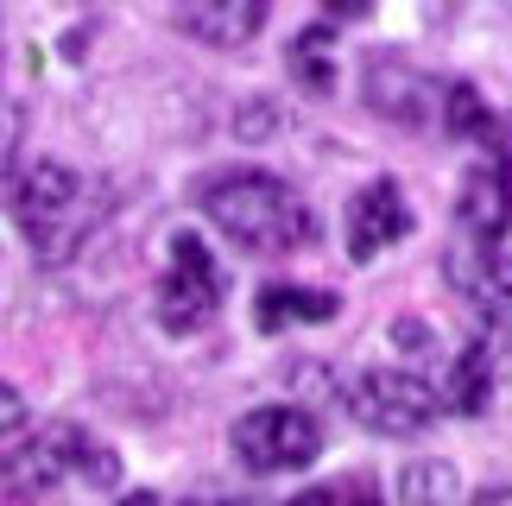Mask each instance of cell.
Listing matches in <instances>:
<instances>
[{
	"label": "cell",
	"instance_id": "obj_11",
	"mask_svg": "<svg viewBox=\"0 0 512 506\" xmlns=\"http://www.w3.org/2000/svg\"><path fill=\"white\" fill-rule=\"evenodd\" d=\"M342 317V298L323 285H266L260 304H253V323L266 329V336H279V329H298V323H336Z\"/></svg>",
	"mask_w": 512,
	"mask_h": 506
},
{
	"label": "cell",
	"instance_id": "obj_13",
	"mask_svg": "<svg viewBox=\"0 0 512 506\" xmlns=\"http://www.w3.org/2000/svg\"><path fill=\"white\" fill-rule=\"evenodd\" d=\"M336 26H323V19H317V26H304V32H291V45H285V70L291 76H298V89H310V95H329V89H336Z\"/></svg>",
	"mask_w": 512,
	"mask_h": 506
},
{
	"label": "cell",
	"instance_id": "obj_20",
	"mask_svg": "<svg viewBox=\"0 0 512 506\" xmlns=\"http://www.w3.org/2000/svg\"><path fill=\"white\" fill-rule=\"evenodd\" d=\"M121 506H159V494H152V488H140V494H127Z\"/></svg>",
	"mask_w": 512,
	"mask_h": 506
},
{
	"label": "cell",
	"instance_id": "obj_1",
	"mask_svg": "<svg viewBox=\"0 0 512 506\" xmlns=\"http://www.w3.org/2000/svg\"><path fill=\"white\" fill-rule=\"evenodd\" d=\"M7 209H13L19 235L32 241L38 260H45V266H64V260H76V253L95 241V228L108 222L114 203H108V184L83 178L76 165H64V159H32V165L13 171Z\"/></svg>",
	"mask_w": 512,
	"mask_h": 506
},
{
	"label": "cell",
	"instance_id": "obj_9",
	"mask_svg": "<svg viewBox=\"0 0 512 506\" xmlns=\"http://www.w3.org/2000/svg\"><path fill=\"white\" fill-rule=\"evenodd\" d=\"M64 481V456H57V424L51 431H13L0 437V506H32Z\"/></svg>",
	"mask_w": 512,
	"mask_h": 506
},
{
	"label": "cell",
	"instance_id": "obj_2",
	"mask_svg": "<svg viewBox=\"0 0 512 506\" xmlns=\"http://www.w3.org/2000/svg\"><path fill=\"white\" fill-rule=\"evenodd\" d=\"M203 216L228 247L241 253H298L317 241V216L310 203L272 171H222V178L203 184Z\"/></svg>",
	"mask_w": 512,
	"mask_h": 506
},
{
	"label": "cell",
	"instance_id": "obj_17",
	"mask_svg": "<svg viewBox=\"0 0 512 506\" xmlns=\"http://www.w3.org/2000/svg\"><path fill=\"white\" fill-rule=\"evenodd\" d=\"M285 506H373L361 488H304V494H291Z\"/></svg>",
	"mask_w": 512,
	"mask_h": 506
},
{
	"label": "cell",
	"instance_id": "obj_3",
	"mask_svg": "<svg viewBox=\"0 0 512 506\" xmlns=\"http://www.w3.org/2000/svg\"><path fill=\"white\" fill-rule=\"evenodd\" d=\"M228 450L247 475H291L323 456V424L304 405H253L234 418Z\"/></svg>",
	"mask_w": 512,
	"mask_h": 506
},
{
	"label": "cell",
	"instance_id": "obj_10",
	"mask_svg": "<svg viewBox=\"0 0 512 506\" xmlns=\"http://www.w3.org/2000/svg\"><path fill=\"white\" fill-rule=\"evenodd\" d=\"M177 26H184V38H196V45L234 51L266 26V0H184V7H177Z\"/></svg>",
	"mask_w": 512,
	"mask_h": 506
},
{
	"label": "cell",
	"instance_id": "obj_14",
	"mask_svg": "<svg viewBox=\"0 0 512 506\" xmlns=\"http://www.w3.org/2000/svg\"><path fill=\"white\" fill-rule=\"evenodd\" d=\"M57 456H64V481H89V488H114L121 481V456L102 437L76 431V424H57Z\"/></svg>",
	"mask_w": 512,
	"mask_h": 506
},
{
	"label": "cell",
	"instance_id": "obj_7",
	"mask_svg": "<svg viewBox=\"0 0 512 506\" xmlns=\"http://www.w3.org/2000/svg\"><path fill=\"white\" fill-rule=\"evenodd\" d=\"M506 222H512V159L506 152H481V159L462 171L456 228H462L468 247H500Z\"/></svg>",
	"mask_w": 512,
	"mask_h": 506
},
{
	"label": "cell",
	"instance_id": "obj_12",
	"mask_svg": "<svg viewBox=\"0 0 512 506\" xmlns=\"http://www.w3.org/2000/svg\"><path fill=\"white\" fill-rule=\"evenodd\" d=\"M487 399H494V348L475 336V342H462L456 355H449V380H443L437 405H449L456 418H481Z\"/></svg>",
	"mask_w": 512,
	"mask_h": 506
},
{
	"label": "cell",
	"instance_id": "obj_4",
	"mask_svg": "<svg viewBox=\"0 0 512 506\" xmlns=\"http://www.w3.org/2000/svg\"><path fill=\"white\" fill-rule=\"evenodd\" d=\"M348 412L354 424H367V431L380 437H418L437 424V386L424 374H405V367H367V374L348 380Z\"/></svg>",
	"mask_w": 512,
	"mask_h": 506
},
{
	"label": "cell",
	"instance_id": "obj_8",
	"mask_svg": "<svg viewBox=\"0 0 512 506\" xmlns=\"http://www.w3.org/2000/svg\"><path fill=\"white\" fill-rule=\"evenodd\" d=\"M405 235H411V203H405V190L392 184V178L361 184V197L348 203V260L367 266V260H380L386 247H399Z\"/></svg>",
	"mask_w": 512,
	"mask_h": 506
},
{
	"label": "cell",
	"instance_id": "obj_15",
	"mask_svg": "<svg viewBox=\"0 0 512 506\" xmlns=\"http://www.w3.org/2000/svg\"><path fill=\"white\" fill-rule=\"evenodd\" d=\"M462 494V475L456 462H437V456H418L399 469V506H456Z\"/></svg>",
	"mask_w": 512,
	"mask_h": 506
},
{
	"label": "cell",
	"instance_id": "obj_19",
	"mask_svg": "<svg viewBox=\"0 0 512 506\" xmlns=\"http://www.w3.org/2000/svg\"><path fill=\"white\" fill-rule=\"evenodd\" d=\"M468 506H512V488H487V494H475Z\"/></svg>",
	"mask_w": 512,
	"mask_h": 506
},
{
	"label": "cell",
	"instance_id": "obj_16",
	"mask_svg": "<svg viewBox=\"0 0 512 506\" xmlns=\"http://www.w3.org/2000/svg\"><path fill=\"white\" fill-rule=\"evenodd\" d=\"M437 121H443V133H456V140H487V127H494V108H487V95H481L475 83H443Z\"/></svg>",
	"mask_w": 512,
	"mask_h": 506
},
{
	"label": "cell",
	"instance_id": "obj_6",
	"mask_svg": "<svg viewBox=\"0 0 512 506\" xmlns=\"http://www.w3.org/2000/svg\"><path fill=\"white\" fill-rule=\"evenodd\" d=\"M361 89H367V108L399 121V127H430L437 121V102H443L437 76H424L405 51H373L367 70H361Z\"/></svg>",
	"mask_w": 512,
	"mask_h": 506
},
{
	"label": "cell",
	"instance_id": "obj_5",
	"mask_svg": "<svg viewBox=\"0 0 512 506\" xmlns=\"http://www.w3.org/2000/svg\"><path fill=\"white\" fill-rule=\"evenodd\" d=\"M222 260L196 241V235H177L171 241V266L159 272V323L171 336H196L203 323H215V310H222Z\"/></svg>",
	"mask_w": 512,
	"mask_h": 506
},
{
	"label": "cell",
	"instance_id": "obj_18",
	"mask_svg": "<svg viewBox=\"0 0 512 506\" xmlns=\"http://www.w3.org/2000/svg\"><path fill=\"white\" fill-rule=\"evenodd\" d=\"M19 418H26V405H19V393L7 380H0V437H13L19 431Z\"/></svg>",
	"mask_w": 512,
	"mask_h": 506
},
{
	"label": "cell",
	"instance_id": "obj_21",
	"mask_svg": "<svg viewBox=\"0 0 512 506\" xmlns=\"http://www.w3.org/2000/svg\"><path fill=\"white\" fill-rule=\"evenodd\" d=\"M184 506H247V500H184Z\"/></svg>",
	"mask_w": 512,
	"mask_h": 506
}]
</instances>
